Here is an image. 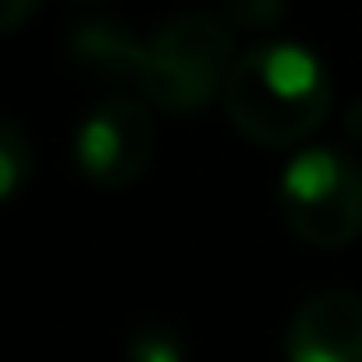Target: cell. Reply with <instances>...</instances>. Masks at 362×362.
I'll list each match as a JSON object with an SVG mask.
<instances>
[{"label": "cell", "mask_w": 362, "mask_h": 362, "mask_svg": "<svg viewBox=\"0 0 362 362\" xmlns=\"http://www.w3.org/2000/svg\"><path fill=\"white\" fill-rule=\"evenodd\" d=\"M225 110L243 138L289 147L326 124L330 74L303 42H257L225 83Z\"/></svg>", "instance_id": "6da1fadb"}, {"label": "cell", "mask_w": 362, "mask_h": 362, "mask_svg": "<svg viewBox=\"0 0 362 362\" xmlns=\"http://www.w3.org/2000/svg\"><path fill=\"white\" fill-rule=\"evenodd\" d=\"M234 64V37L206 9L175 14L147 37V69H142V97L151 110L165 115H197L225 92Z\"/></svg>", "instance_id": "7a4b0ae2"}, {"label": "cell", "mask_w": 362, "mask_h": 362, "mask_svg": "<svg viewBox=\"0 0 362 362\" xmlns=\"http://www.w3.org/2000/svg\"><path fill=\"white\" fill-rule=\"evenodd\" d=\"M284 225L312 247H344L362 234V165L339 147H308L280 175Z\"/></svg>", "instance_id": "3957f363"}, {"label": "cell", "mask_w": 362, "mask_h": 362, "mask_svg": "<svg viewBox=\"0 0 362 362\" xmlns=\"http://www.w3.org/2000/svg\"><path fill=\"white\" fill-rule=\"evenodd\" d=\"M156 124L151 106L138 97H110L92 106L74 129V160L97 188H129L151 165Z\"/></svg>", "instance_id": "277c9868"}, {"label": "cell", "mask_w": 362, "mask_h": 362, "mask_svg": "<svg viewBox=\"0 0 362 362\" xmlns=\"http://www.w3.org/2000/svg\"><path fill=\"white\" fill-rule=\"evenodd\" d=\"M284 362H362V293L321 289L284 330Z\"/></svg>", "instance_id": "5b68a950"}, {"label": "cell", "mask_w": 362, "mask_h": 362, "mask_svg": "<svg viewBox=\"0 0 362 362\" xmlns=\"http://www.w3.org/2000/svg\"><path fill=\"white\" fill-rule=\"evenodd\" d=\"M64 64L83 83L101 88H138L142 92V69H147V42L119 18H83L64 37Z\"/></svg>", "instance_id": "8992f818"}, {"label": "cell", "mask_w": 362, "mask_h": 362, "mask_svg": "<svg viewBox=\"0 0 362 362\" xmlns=\"http://www.w3.org/2000/svg\"><path fill=\"white\" fill-rule=\"evenodd\" d=\"M33 147H28L23 129L18 124H5L0 129V197H14L23 188V179L33 175Z\"/></svg>", "instance_id": "52a82bcc"}, {"label": "cell", "mask_w": 362, "mask_h": 362, "mask_svg": "<svg viewBox=\"0 0 362 362\" xmlns=\"http://www.w3.org/2000/svg\"><path fill=\"white\" fill-rule=\"evenodd\" d=\"M188 349L179 339V330L160 326V321H147L129 335V362H184Z\"/></svg>", "instance_id": "ba28073f"}, {"label": "cell", "mask_w": 362, "mask_h": 362, "mask_svg": "<svg viewBox=\"0 0 362 362\" xmlns=\"http://www.w3.org/2000/svg\"><path fill=\"white\" fill-rule=\"evenodd\" d=\"M216 18L225 28H243V33H262L284 18V0H216Z\"/></svg>", "instance_id": "9c48e42d"}, {"label": "cell", "mask_w": 362, "mask_h": 362, "mask_svg": "<svg viewBox=\"0 0 362 362\" xmlns=\"http://www.w3.org/2000/svg\"><path fill=\"white\" fill-rule=\"evenodd\" d=\"M37 5H42V0H0V28H5V33H18V28L37 14Z\"/></svg>", "instance_id": "30bf717a"}, {"label": "cell", "mask_w": 362, "mask_h": 362, "mask_svg": "<svg viewBox=\"0 0 362 362\" xmlns=\"http://www.w3.org/2000/svg\"><path fill=\"white\" fill-rule=\"evenodd\" d=\"M344 133H349V142H358V147H362V101H354V106H349V115H344Z\"/></svg>", "instance_id": "8fae6325"}, {"label": "cell", "mask_w": 362, "mask_h": 362, "mask_svg": "<svg viewBox=\"0 0 362 362\" xmlns=\"http://www.w3.org/2000/svg\"><path fill=\"white\" fill-rule=\"evenodd\" d=\"M78 5H106V0H78Z\"/></svg>", "instance_id": "7c38bea8"}]
</instances>
